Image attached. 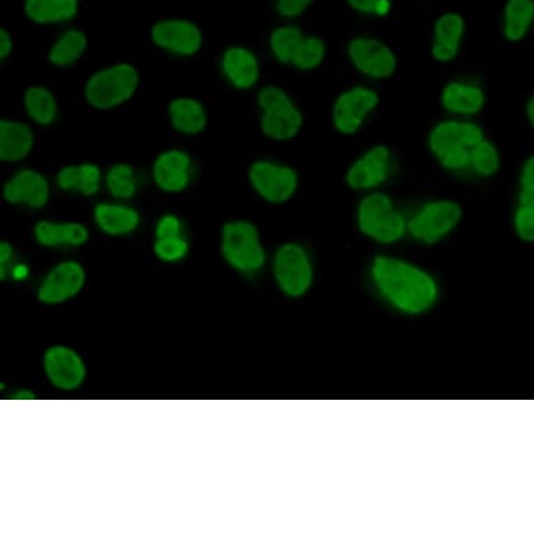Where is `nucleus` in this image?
Segmentation results:
<instances>
[{
	"mask_svg": "<svg viewBox=\"0 0 534 534\" xmlns=\"http://www.w3.org/2000/svg\"><path fill=\"white\" fill-rule=\"evenodd\" d=\"M371 274L381 293L409 314H420L437 300L438 287L431 274L403 259L379 255Z\"/></svg>",
	"mask_w": 534,
	"mask_h": 534,
	"instance_id": "nucleus-1",
	"label": "nucleus"
},
{
	"mask_svg": "<svg viewBox=\"0 0 534 534\" xmlns=\"http://www.w3.org/2000/svg\"><path fill=\"white\" fill-rule=\"evenodd\" d=\"M486 137L476 119L445 117L431 126L427 147L445 171L467 174L470 153Z\"/></svg>",
	"mask_w": 534,
	"mask_h": 534,
	"instance_id": "nucleus-2",
	"label": "nucleus"
},
{
	"mask_svg": "<svg viewBox=\"0 0 534 534\" xmlns=\"http://www.w3.org/2000/svg\"><path fill=\"white\" fill-rule=\"evenodd\" d=\"M259 126L266 139L286 143L300 136L304 128V112L283 87L267 84L256 94Z\"/></svg>",
	"mask_w": 534,
	"mask_h": 534,
	"instance_id": "nucleus-3",
	"label": "nucleus"
},
{
	"mask_svg": "<svg viewBox=\"0 0 534 534\" xmlns=\"http://www.w3.org/2000/svg\"><path fill=\"white\" fill-rule=\"evenodd\" d=\"M356 220L365 237L386 245L402 240L409 224L406 214L384 189L363 193L357 205Z\"/></svg>",
	"mask_w": 534,
	"mask_h": 534,
	"instance_id": "nucleus-4",
	"label": "nucleus"
},
{
	"mask_svg": "<svg viewBox=\"0 0 534 534\" xmlns=\"http://www.w3.org/2000/svg\"><path fill=\"white\" fill-rule=\"evenodd\" d=\"M139 86L140 73L136 66L119 62L94 72L84 84L83 96L94 110H117L135 97Z\"/></svg>",
	"mask_w": 534,
	"mask_h": 534,
	"instance_id": "nucleus-5",
	"label": "nucleus"
},
{
	"mask_svg": "<svg viewBox=\"0 0 534 534\" xmlns=\"http://www.w3.org/2000/svg\"><path fill=\"white\" fill-rule=\"evenodd\" d=\"M381 105V94L371 84H353L340 91L330 110V121L339 135L351 137L363 131Z\"/></svg>",
	"mask_w": 534,
	"mask_h": 534,
	"instance_id": "nucleus-6",
	"label": "nucleus"
},
{
	"mask_svg": "<svg viewBox=\"0 0 534 534\" xmlns=\"http://www.w3.org/2000/svg\"><path fill=\"white\" fill-rule=\"evenodd\" d=\"M252 191L269 205H286L300 189V174L293 165L273 158H259L248 168Z\"/></svg>",
	"mask_w": 534,
	"mask_h": 534,
	"instance_id": "nucleus-7",
	"label": "nucleus"
},
{
	"mask_svg": "<svg viewBox=\"0 0 534 534\" xmlns=\"http://www.w3.org/2000/svg\"><path fill=\"white\" fill-rule=\"evenodd\" d=\"M463 207L458 200L435 198L418 207L407 224V234L425 245L438 244L459 226Z\"/></svg>",
	"mask_w": 534,
	"mask_h": 534,
	"instance_id": "nucleus-8",
	"label": "nucleus"
},
{
	"mask_svg": "<svg viewBox=\"0 0 534 534\" xmlns=\"http://www.w3.org/2000/svg\"><path fill=\"white\" fill-rule=\"evenodd\" d=\"M221 254L228 265L244 273L258 272L266 262V251L259 230L247 220H234L224 224L221 231Z\"/></svg>",
	"mask_w": 534,
	"mask_h": 534,
	"instance_id": "nucleus-9",
	"label": "nucleus"
},
{
	"mask_svg": "<svg viewBox=\"0 0 534 534\" xmlns=\"http://www.w3.org/2000/svg\"><path fill=\"white\" fill-rule=\"evenodd\" d=\"M396 171L395 153L388 144H374L351 161L344 182L347 188L358 193L384 189Z\"/></svg>",
	"mask_w": 534,
	"mask_h": 534,
	"instance_id": "nucleus-10",
	"label": "nucleus"
},
{
	"mask_svg": "<svg viewBox=\"0 0 534 534\" xmlns=\"http://www.w3.org/2000/svg\"><path fill=\"white\" fill-rule=\"evenodd\" d=\"M346 52L354 70L371 82H385L398 72V55L381 38L357 35L347 44Z\"/></svg>",
	"mask_w": 534,
	"mask_h": 534,
	"instance_id": "nucleus-11",
	"label": "nucleus"
},
{
	"mask_svg": "<svg viewBox=\"0 0 534 534\" xmlns=\"http://www.w3.org/2000/svg\"><path fill=\"white\" fill-rule=\"evenodd\" d=\"M273 272L281 290L290 297H300L311 287L314 269L307 249L295 242H287L277 249Z\"/></svg>",
	"mask_w": 534,
	"mask_h": 534,
	"instance_id": "nucleus-12",
	"label": "nucleus"
},
{
	"mask_svg": "<svg viewBox=\"0 0 534 534\" xmlns=\"http://www.w3.org/2000/svg\"><path fill=\"white\" fill-rule=\"evenodd\" d=\"M439 104L446 117L476 119L487 104V93L477 80L455 77L442 86Z\"/></svg>",
	"mask_w": 534,
	"mask_h": 534,
	"instance_id": "nucleus-13",
	"label": "nucleus"
},
{
	"mask_svg": "<svg viewBox=\"0 0 534 534\" xmlns=\"http://www.w3.org/2000/svg\"><path fill=\"white\" fill-rule=\"evenodd\" d=\"M51 191V181L44 172L20 168L6 179L2 195L9 205L42 209L48 205Z\"/></svg>",
	"mask_w": 534,
	"mask_h": 534,
	"instance_id": "nucleus-14",
	"label": "nucleus"
},
{
	"mask_svg": "<svg viewBox=\"0 0 534 534\" xmlns=\"http://www.w3.org/2000/svg\"><path fill=\"white\" fill-rule=\"evenodd\" d=\"M151 41L168 54L192 58L203 47V33L191 20H163L151 28Z\"/></svg>",
	"mask_w": 534,
	"mask_h": 534,
	"instance_id": "nucleus-15",
	"label": "nucleus"
},
{
	"mask_svg": "<svg viewBox=\"0 0 534 534\" xmlns=\"http://www.w3.org/2000/svg\"><path fill=\"white\" fill-rule=\"evenodd\" d=\"M195 172L193 158L188 151L168 149L161 151L151 165V179L164 193H182L189 188Z\"/></svg>",
	"mask_w": 534,
	"mask_h": 534,
	"instance_id": "nucleus-16",
	"label": "nucleus"
},
{
	"mask_svg": "<svg viewBox=\"0 0 534 534\" xmlns=\"http://www.w3.org/2000/svg\"><path fill=\"white\" fill-rule=\"evenodd\" d=\"M220 69L231 87L240 91L255 89L261 82L262 66L252 49L233 45L220 56Z\"/></svg>",
	"mask_w": 534,
	"mask_h": 534,
	"instance_id": "nucleus-17",
	"label": "nucleus"
},
{
	"mask_svg": "<svg viewBox=\"0 0 534 534\" xmlns=\"http://www.w3.org/2000/svg\"><path fill=\"white\" fill-rule=\"evenodd\" d=\"M466 37V20L458 12H446L432 28L431 56L435 62L448 65L459 58Z\"/></svg>",
	"mask_w": 534,
	"mask_h": 534,
	"instance_id": "nucleus-18",
	"label": "nucleus"
},
{
	"mask_svg": "<svg viewBox=\"0 0 534 534\" xmlns=\"http://www.w3.org/2000/svg\"><path fill=\"white\" fill-rule=\"evenodd\" d=\"M86 281L83 266L75 261L59 263L42 281L38 298L45 304H59L75 297Z\"/></svg>",
	"mask_w": 534,
	"mask_h": 534,
	"instance_id": "nucleus-19",
	"label": "nucleus"
},
{
	"mask_svg": "<svg viewBox=\"0 0 534 534\" xmlns=\"http://www.w3.org/2000/svg\"><path fill=\"white\" fill-rule=\"evenodd\" d=\"M44 367L49 381L59 389L72 391L82 384L86 370L80 357L68 347H52L45 354Z\"/></svg>",
	"mask_w": 534,
	"mask_h": 534,
	"instance_id": "nucleus-20",
	"label": "nucleus"
},
{
	"mask_svg": "<svg viewBox=\"0 0 534 534\" xmlns=\"http://www.w3.org/2000/svg\"><path fill=\"white\" fill-rule=\"evenodd\" d=\"M35 133L33 126L19 119L0 121V161L19 164L33 153Z\"/></svg>",
	"mask_w": 534,
	"mask_h": 534,
	"instance_id": "nucleus-21",
	"label": "nucleus"
},
{
	"mask_svg": "<svg viewBox=\"0 0 534 534\" xmlns=\"http://www.w3.org/2000/svg\"><path fill=\"white\" fill-rule=\"evenodd\" d=\"M55 182L63 192L93 198L104 186V172L100 165L94 163L63 165L61 170L56 172Z\"/></svg>",
	"mask_w": 534,
	"mask_h": 534,
	"instance_id": "nucleus-22",
	"label": "nucleus"
},
{
	"mask_svg": "<svg viewBox=\"0 0 534 534\" xmlns=\"http://www.w3.org/2000/svg\"><path fill=\"white\" fill-rule=\"evenodd\" d=\"M168 119L175 132L196 136L205 132L209 115L202 101L193 97H177L168 104Z\"/></svg>",
	"mask_w": 534,
	"mask_h": 534,
	"instance_id": "nucleus-23",
	"label": "nucleus"
},
{
	"mask_svg": "<svg viewBox=\"0 0 534 534\" xmlns=\"http://www.w3.org/2000/svg\"><path fill=\"white\" fill-rule=\"evenodd\" d=\"M94 221L103 233L112 237L132 234L139 227L140 214L135 207L119 202L98 203L94 207Z\"/></svg>",
	"mask_w": 534,
	"mask_h": 534,
	"instance_id": "nucleus-24",
	"label": "nucleus"
},
{
	"mask_svg": "<svg viewBox=\"0 0 534 534\" xmlns=\"http://www.w3.org/2000/svg\"><path fill=\"white\" fill-rule=\"evenodd\" d=\"M35 240L42 247L54 248L61 245L80 247L89 240V230L82 223H54V221L41 220L35 224Z\"/></svg>",
	"mask_w": 534,
	"mask_h": 534,
	"instance_id": "nucleus-25",
	"label": "nucleus"
},
{
	"mask_svg": "<svg viewBox=\"0 0 534 534\" xmlns=\"http://www.w3.org/2000/svg\"><path fill=\"white\" fill-rule=\"evenodd\" d=\"M89 48L87 35L79 28H69L63 31L48 51V62L59 69H69L82 61Z\"/></svg>",
	"mask_w": 534,
	"mask_h": 534,
	"instance_id": "nucleus-26",
	"label": "nucleus"
},
{
	"mask_svg": "<svg viewBox=\"0 0 534 534\" xmlns=\"http://www.w3.org/2000/svg\"><path fill=\"white\" fill-rule=\"evenodd\" d=\"M23 107L33 124L48 128L54 125L59 115V103L54 91L47 86L34 84L24 91Z\"/></svg>",
	"mask_w": 534,
	"mask_h": 534,
	"instance_id": "nucleus-27",
	"label": "nucleus"
},
{
	"mask_svg": "<svg viewBox=\"0 0 534 534\" xmlns=\"http://www.w3.org/2000/svg\"><path fill=\"white\" fill-rule=\"evenodd\" d=\"M24 12L35 24H58L75 19L79 0H26Z\"/></svg>",
	"mask_w": 534,
	"mask_h": 534,
	"instance_id": "nucleus-28",
	"label": "nucleus"
},
{
	"mask_svg": "<svg viewBox=\"0 0 534 534\" xmlns=\"http://www.w3.org/2000/svg\"><path fill=\"white\" fill-rule=\"evenodd\" d=\"M534 23V0H508L502 17L505 40L516 44L525 40Z\"/></svg>",
	"mask_w": 534,
	"mask_h": 534,
	"instance_id": "nucleus-29",
	"label": "nucleus"
},
{
	"mask_svg": "<svg viewBox=\"0 0 534 534\" xmlns=\"http://www.w3.org/2000/svg\"><path fill=\"white\" fill-rule=\"evenodd\" d=\"M104 186L112 198L131 200L140 191L139 172L128 163L112 164L104 172Z\"/></svg>",
	"mask_w": 534,
	"mask_h": 534,
	"instance_id": "nucleus-30",
	"label": "nucleus"
},
{
	"mask_svg": "<svg viewBox=\"0 0 534 534\" xmlns=\"http://www.w3.org/2000/svg\"><path fill=\"white\" fill-rule=\"evenodd\" d=\"M501 151L493 140H481L470 153L469 171L473 177L479 179H491L501 170Z\"/></svg>",
	"mask_w": 534,
	"mask_h": 534,
	"instance_id": "nucleus-31",
	"label": "nucleus"
},
{
	"mask_svg": "<svg viewBox=\"0 0 534 534\" xmlns=\"http://www.w3.org/2000/svg\"><path fill=\"white\" fill-rule=\"evenodd\" d=\"M326 58H328V45L325 40L316 35H305L304 40L295 49L290 66L298 72H315L322 68Z\"/></svg>",
	"mask_w": 534,
	"mask_h": 534,
	"instance_id": "nucleus-32",
	"label": "nucleus"
},
{
	"mask_svg": "<svg viewBox=\"0 0 534 534\" xmlns=\"http://www.w3.org/2000/svg\"><path fill=\"white\" fill-rule=\"evenodd\" d=\"M305 34L300 27L286 24L274 28L269 37V49L274 61L281 65H290L295 49L304 40Z\"/></svg>",
	"mask_w": 534,
	"mask_h": 534,
	"instance_id": "nucleus-33",
	"label": "nucleus"
},
{
	"mask_svg": "<svg viewBox=\"0 0 534 534\" xmlns=\"http://www.w3.org/2000/svg\"><path fill=\"white\" fill-rule=\"evenodd\" d=\"M189 245L181 235L175 237L157 238L154 242V254L164 262H178L188 254Z\"/></svg>",
	"mask_w": 534,
	"mask_h": 534,
	"instance_id": "nucleus-34",
	"label": "nucleus"
},
{
	"mask_svg": "<svg viewBox=\"0 0 534 534\" xmlns=\"http://www.w3.org/2000/svg\"><path fill=\"white\" fill-rule=\"evenodd\" d=\"M516 234L525 242H534V205L518 203L514 214Z\"/></svg>",
	"mask_w": 534,
	"mask_h": 534,
	"instance_id": "nucleus-35",
	"label": "nucleus"
},
{
	"mask_svg": "<svg viewBox=\"0 0 534 534\" xmlns=\"http://www.w3.org/2000/svg\"><path fill=\"white\" fill-rule=\"evenodd\" d=\"M519 203H532L534 205V153L523 161L521 167Z\"/></svg>",
	"mask_w": 534,
	"mask_h": 534,
	"instance_id": "nucleus-36",
	"label": "nucleus"
},
{
	"mask_svg": "<svg viewBox=\"0 0 534 534\" xmlns=\"http://www.w3.org/2000/svg\"><path fill=\"white\" fill-rule=\"evenodd\" d=\"M315 0H276L277 13L286 19H297L302 16Z\"/></svg>",
	"mask_w": 534,
	"mask_h": 534,
	"instance_id": "nucleus-37",
	"label": "nucleus"
},
{
	"mask_svg": "<svg viewBox=\"0 0 534 534\" xmlns=\"http://www.w3.org/2000/svg\"><path fill=\"white\" fill-rule=\"evenodd\" d=\"M182 233V221L175 214H164L160 220H158L156 226L157 238L175 237V235H181Z\"/></svg>",
	"mask_w": 534,
	"mask_h": 534,
	"instance_id": "nucleus-38",
	"label": "nucleus"
},
{
	"mask_svg": "<svg viewBox=\"0 0 534 534\" xmlns=\"http://www.w3.org/2000/svg\"><path fill=\"white\" fill-rule=\"evenodd\" d=\"M382 2L384 0H347L351 9L356 10L357 13L367 14V16H375Z\"/></svg>",
	"mask_w": 534,
	"mask_h": 534,
	"instance_id": "nucleus-39",
	"label": "nucleus"
},
{
	"mask_svg": "<svg viewBox=\"0 0 534 534\" xmlns=\"http://www.w3.org/2000/svg\"><path fill=\"white\" fill-rule=\"evenodd\" d=\"M14 48V42L12 35L7 33L5 28H2L0 31V59L6 61L7 58H10Z\"/></svg>",
	"mask_w": 534,
	"mask_h": 534,
	"instance_id": "nucleus-40",
	"label": "nucleus"
},
{
	"mask_svg": "<svg viewBox=\"0 0 534 534\" xmlns=\"http://www.w3.org/2000/svg\"><path fill=\"white\" fill-rule=\"evenodd\" d=\"M13 258V247L9 242H2L0 245V266L5 267L7 262L12 261Z\"/></svg>",
	"mask_w": 534,
	"mask_h": 534,
	"instance_id": "nucleus-41",
	"label": "nucleus"
},
{
	"mask_svg": "<svg viewBox=\"0 0 534 534\" xmlns=\"http://www.w3.org/2000/svg\"><path fill=\"white\" fill-rule=\"evenodd\" d=\"M525 115L529 125L534 129V96L530 97L528 103H526Z\"/></svg>",
	"mask_w": 534,
	"mask_h": 534,
	"instance_id": "nucleus-42",
	"label": "nucleus"
},
{
	"mask_svg": "<svg viewBox=\"0 0 534 534\" xmlns=\"http://www.w3.org/2000/svg\"><path fill=\"white\" fill-rule=\"evenodd\" d=\"M12 276L14 280H23L28 276V269L26 265L14 266L12 270Z\"/></svg>",
	"mask_w": 534,
	"mask_h": 534,
	"instance_id": "nucleus-43",
	"label": "nucleus"
},
{
	"mask_svg": "<svg viewBox=\"0 0 534 534\" xmlns=\"http://www.w3.org/2000/svg\"><path fill=\"white\" fill-rule=\"evenodd\" d=\"M17 399H24V398H28V399H33L34 396H33V393H30V395H24V392H21L19 393V395L16 396Z\"/></svg>",
	"mask_w": 534,
	"mask_h": 534,
	"instance_id": "nucleus-44",
	"label": "nucleus"
}]
</instances>
